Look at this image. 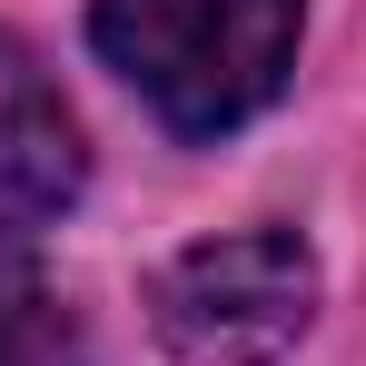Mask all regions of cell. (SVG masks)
Masks as SVG:
<instances>
[{
	"label": "cell",
	"mask_w": 366,
	"mask_h": 366,
	"mask_svg": "<svg viewBox=\"0 0 366 366\" xmlns=\"http://www.w3.org/2000/svg\"><path fill=\"white\" fill-rule=\"evenodd\" d=\"M297 20L307 0H99L89 40L179 139H218L287 89Z\"/></svg>",
	"instance_id": "obj_1"
},
{
	"label": "cell",
	"mask_w": 366,
	"mask_h": 366,
	"mask_svg": "<svg viewBox=\"0 0 366 366\" xmlns=\"http://www.w3.org/2000/svg\"><path fill=\"white\" fill-rule=\"evenodd\" d=\"M159 347L179 366H267L287 357L317 317V257L287 228H247V238H198L159 267L149 287Z\"/></svg>",
	"instance_id": "obj_2"
},
{
	"label": "cell",
	"mask_w": 366,
	"mask_h": 366,
	"mask_svg": "<svg viewBox=\"0 0 366 366\" xmlns=\"http://www.w3.org/2000/svg\"><path fill=\"white\" fill-rule=\"evenodd\" d=\"M79 179H89V149H79L60 79L30 60V40L0 30V238L50 228L79 198Z\"/></svg>",
	"instance_id": "obj_3"
},
{
	"label": "cell",
	"mask_w": 366,
	"mask_h": 366,
	"mask_svg": "<svg viewBox=\"0 0 366 366\" xmlns=\"http://www.w3.org/2000/svg\"><path fill=\"white\" fill-rule=\"evenodd\" d=\"M0 366H89L79 327L40 287V267H20V257H0Z\"/></svg>",
	"instance_id": "obj_4"
}]
</instances>
